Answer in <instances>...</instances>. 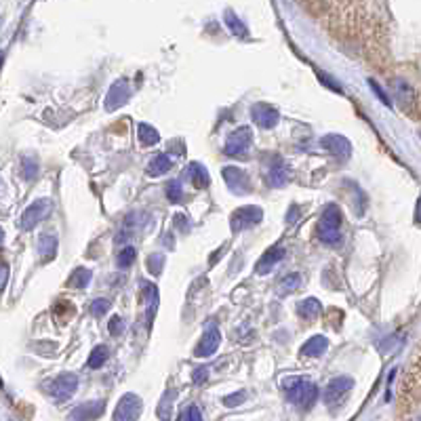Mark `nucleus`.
<instances>
[{
	"instance_id": "f257e3e1",
	"label": "nucleus",
	"mask_w": 421,
	"mask_h": 421,
	"mask_svg": "<svg viewBox=\"0 0 421 421\" xmlns=\"http://www.w3.org/2000/svg\"><path fill=\"white\" fill-rule=\"evenodd\" d=\"M283 390L287 394V398L297 404L299 409H310L316 398H319V388H316L312 382L303 379V377H287L283 379Z\"/></svg>"
},
{
	"instance_id": "f03ea898",
	"label": "nucleus",
	"mask_w": 421,
	"mask_h": 421,
	"mask_svg": "<svg viewBox=\"0 0 421 421\" xmlns=\"http://www.w3.org/2000/svg\"><path fill=\"white\" fill-rule=\"evenodd\" d=\"M341 210L337 204H327L321 222H319V236L325 244L337 247L341 242Z\"/></svg>"
},
{
	"instance_id": "7ed1b4c3",
	"label": "nucleus",
	"mask_w": 421,
	"mask_h": 421,
	"mask_svg": "<svg viewBox=\"0 0 421 421\" xmlns=\"http://www.w3.org/2000/svg\"><path fill=\"white\" fill-rule=\"evenodd\" d=\"M76 388H78V377L74 373H62L55 379H48L42 384V390L55 402H66L68 398H72Z\"/></svg>"
},
{
	"instance_id": "20e7f679",
	"label": "nucleus",
	"mask_w": 421,
	"mask_h": 421,
	"mask_svg": "<svg viewBox=\"0 0 421 421\" xmlns=\"http://www.w3.org/2000/svg\"><path fill=\"white\" fill-rule=\"evenodd\" d=\"M421 382H419V360L415 358L413 362V371L411 375H406L402 390H400V409L406 413H402V417H409V409H419V396H421Z\"/></svg>"
},
{
	"instance_id": "39448f33",
	"label": "nucleus",
	"mask_w": 421,
	"mask_h": 421,
	"mask_svg": "<svg viewBox=\"0 0 421 421\" xmlns=\"http://www.w3.org/2000/svg\"><path fill=\"white\" fill-rule=\"evenodd\" d=\"M251 141H253V133L249 127H240L234 133H230L228 141H226V156L232 158H247L249 150H251Z\"/></svg>"
},
{
	"instance_id": "423d86ee",
	"label": "nucleus",
	"mask_w": 421,
	"mask_h": 421,
	"mask_svg": "<svg viewBox=\"0 0 421 421\" xmlns=\"http://www.w3.org/2000/svg\"><path fill=\"white\" fill-rule=\"evenodd\" d=\"M261 220H263V210L259 206H240L232 213L230 226H232V232L236 234V232H242V230L257 226Z\"/></svg>"
},
{
	"instance_id": "0eeeda50",
	"label": "nucleus",
	"mask_w": 421,
	"mask_h": 421,
	"mask_svg": "<svg viewBox=\"0 0 421 421\" xmlns=\"http://www.w3.org/2000/svg\"><path fill=\"white\" fill-rule=\"evenodd\" d=\"M352 386H354V382H352L350 377H343V375L331 379L329 386L325 388V394H323V396H325V402H327L329 406L341 404V402L346 400V396L350 394Z\"/></svg>"
},
{
	"instance_id": "6e6552de",
	"label": "nucleus",
	"mask_w": 421,
	"mask_h": 421,
	"mask_svg": "<svg viewBox=\"0 0 421 421\" xmlns=\"http://www.w3.org/2000/svg\"><path fill=\"white\" fill-rule=\"evenodd\" d=\"M251 116H253L255 125L261 127V129H274L278 125V120H280V114H278V110L274 108V105L263 103V101L253 105Z\"/></svg>"
},
{
	"instance_id": "1a4fd4ad",
	"label": "nucleus",
	"mask_w": 421,
	"mask_h": 421,
	"mask_svg": "<svg viewBox=\"0 0 421 421\" xmlns=\"http://www.w3.org/2000/svg\"><path fill=\"white\" fill-rule=\"evenodd\" d=\"M321 145H323L333 158H337V161H341V163H346L348 158L352 156V145H350V141H348L343 135H337V133L325 135V137L321 139Z\"/></svg>"
},
{
	"instance_id": "9d476101",
	"label": "nucleus",
	"mask_w": 421,
	"mask_h": 421,
	"mask_svg": "<svg viewBox=\"0 0 421 421\" xmlns=\"http://www.w3.org/2000/svg\"><path fill=\"white\" fill-rule=\"evenodd\" d=\"M51 213V200L48 198H40L36 202H32L26 213L21 215V228L24 230H32L36 224H40L46 215Z\"/></svg>"
},
{
	"instance_id": "9b49d317",
	"label": "nucleus",
	"mask_w": 421,
	"mask_h": 421,
	"mask_svg": "<svg viewBox=\"0 0 421 421\" xmlns=\"http://www.w3.org/2000/svg\"><path fill=\"white\" fill-rule=\"evenodd\" d=\"M222 173H224L226 186H228L234 194H249V192H251V179H249V175H247L244 169H238V167H224Z\"/></svg>"
},
{
	"instance_id": "f8f14e48",
	"label": "nucleus",
	"mask_w": 421,
	"mask_h": 421,
	"mask_svg": "<svg viewBox=\"0 0 421 421\" xmlns=\"http://www.w3.org/2000/svg\"><path fill=\"white\" fill-rule=\"evenodd\" d=\"M141 415V398L137 394H125L118 400V406L114 411V419L118 421H133Z\"/></svg>"
},
{
	"instance_id": "ddd939ff",
	"label": "nucleus",
	"mask_w": 421,
	"mask_h": 421,
	"mask_svg": "<svg viewBox=\"0 0 421 421\" xmlns=\"http://www.w3.org/2000/svg\"><path fill=\"white\" fill-rule=\"evenodd\" d=\"M129 97H131L129 82L127 80H116L108 91V97H105V110H108V112L118 110L120 105H125L129 101Z\"/></svg>"
},
{
	"instance_id": "4468645a",
	"label": "nucleus",
	"mask_w": 421,
	"mask_h": 421,
	"mask_svg": "<svg viewBox=\"0 0 421 421\" xmlns=\"http://www.w3.org/2000/svg\"><path fill=\"white\" fill-rule=\"evenodd\" d=\"M220 341H222V333H220L215 327H210V329L202 335L200 343L196 346L194 356H198V358L213 356V354L217 352V348H220Z\"/></svg>"
},
{
	"instance_id": "2eb2a0df",
	"label": "nucleus",
	"mask_w": 421,
	"mask_h": 421,
	"mask_svg": "<svg viewBox=\"0 0 421 421\" xmlns=\"http://www.w3.org/2000/svg\"><path fill=\"white\" fill-rule=\"evenodd\" d=\"M268 181L274 188H283L289 181V167L280 156H270V167H268Z\"/></svg>"
},
{
	"instance_id": "dca6fc26",
	"label": "nucleus",
	"mask_w": 421,
	"mask_h": 421,
	"mask_svg": "<svg viewBox=\"0 0 421 421\" xmlns=\"http://www.w3.org/2000/svg\"><path fill=\"white\" fill-rule=\"evenodd\" d=\"M285 255H287V251H285L283 247H272V249H268L266 255H263V257L257 261L255 272H257V274H268V272H272V268H276V263L283 261Z\"/></svg>"
},
{
	"instance_id": "f3484780",
	"label": "nucleus",
	"mask_w": 421,
	"mask_h": 421,
	"mask_svg": "<svg viewBox=\"0 0 421 421\" xmlns=\"http://www.w3.org/2000/svg\"><path fill=\"white\" fill-rule=\"evenodd\" d=\"M329 348V339L325 335H314L312 339H307L303 346H301V356L303 358H319L323 356V352Z\"/></svg>"
},
{
	"instance_id": "a211bd4d",
	"label": "nucleus",
	"mask_w": 421,
	"mask_h": 421,
	"mask_svg": "<svg viewBox=\"0 0 421 421\" xmlns=\"http://www.w3.org/2000/svg\"><path fill=\"white\" fill-rule=\"evenodd\" d=\"M103 402L101 400H93V402H82V404H78L72 413H70V417L72 419H97L101 413H103Z\"/></svg>"
},
{
	"instance_id": "6ab92c4d",
	"label": "nucleus",
	"mask_w": 421,
	"mask_h": 421,
	"mask_svg": "<svg viewBox=\"0 0 421 421\" xmlns=\"http://www.w3.org/2000/svg\"><path fill=\"white\" fill-rule=\"evenodd\" d=\"M321 312H323V305H321V301H319V299H314V297L303 299V301H299V303H297V314L301 316V319H305V321H314V319H319Z\"/></svg>"
},
{
	"instance_id": "aec40b11",
	"label": "nucleus",
	"mask_w": 421,
	"mask_h": 421,
	"mask_svg": "<svg viewBox=\"0 0 421 421\" xmlns=\"http://www.w3.org/2000/svg\"><path fill=\"white\" fill-rule=\"evenodd\" d=\"M186 175L190 177V181H192V186L196 190H202V188L208 186V173L200 163H190L188 169H186Z\"/></svg>"
},
{
	"instance_id": "412c9836",
	"label": "nucleus",
	"mask_w": 421,
	"mask_h": 421,
	"mask_svg": "<svg viewBox=\"0 0 421 421\" xmlns=\"http://www.w3.org/2000/svg\"><path fill=\"white\" fill-rule=\"evenodd\" d=\"M143 299H145V321H147V327H152V321L158 310V289L154 285H145Z\"/></svg>"
},
{
	"instance_id": "4be33fe9",
	"label": "nucleus",
	"mask_w": 421,
	"mask_h": 421,
	"mask_svg": "<svg viewBox=\"0 0 421 421\" xmlns=\"http://www.w3.org/2000/svg\"><path fill=\"white\" fill-rule=\"evenodd\" d=\"M38 253H40L42 261H51L57 253V238L51 234H42L38 240Z\"/></svg>"
},
{
	"instance_id": "5701e85b",
	"label": "nucleus",
	"mask_w": 421,
	"mask_h": 421,
	"mask_svg": "<svg viewBox=\"0 0 421 421\" xmlns=\"http://www.w3.org/2000/svg\"><path fill=\"white\" fill-rule=\"evenodd\" d=\"M171 169V158L167 154H156L152 158V163L147 165V173L158 177V175H165Z\"/></svg>"
},
{
	"instance_id": "b1692460",
	"label": "nucleus",
	"mask_w": 421,
	"mask_h": 421,
	"mask_svg": "<svg viewBox=\"0 0 421 421\" xmlns=\"http://www.w3.org/2000/svg\"><path fill=\"white\" fill-rule=\"evenodd\" d=\"M396 95H398V99L402 101V105H404V112H406V108L409 105H413V108H417V97H415V91L406 84V82H402V80H396Z\"/></svg>"
},
{
	"instance_id": "393cba45",
	"label": "nucleus",
	"mask_w": 421,
	"mask_h": 421,
	"mask_svg": "<svg viewBox=\"0 0 421 421\" xmlns=\"http://www.w3.org/2000/svg\"><path fill=\"white\" fill-rule=\"evenodd\" d=\"M137 135H139V141L143 145H154V143L161 141V133H158L152 125H145V123L137 125Z\"/></svg>"
},
{
	"instance_id": "a878e982",
	"label": "nucleus",
	"mask_w": 421,
	"mask_h": 421,
	"mask_svg": "<svg viewBox=\"0 0 421 421\" xmlns=\"http://www.w3.org/2000/svg\"><path fill=\"white\" fill-rule=\"evenodd\" d=\"M108 356H110V350L105 348V346H97V348H93L91 356H89V360H87L89 368H99V366H103V362L108 360Z\"/></svg>"
},
{
	"instance_id": "bb28decb",
	"label": "nucleus",
	"mask_w": 421,
	"mask_h": 421,
	"mask_svg": "<svg viewBox=\"0 0 421 421\" xmlns=\"http://www.w3.org/2000/svg\"><path fill=\"white\" fill-rule=\"evenodd\" d=\"M226 24H228V28L232 30L234 36H238V38H247V36H249L247 26H244L232 11H226Z\"/></svg>"
},
{
	"instance_id": "cd10ccee",
	"label": "nucleus",
	"mask_w": 421,
	"mask_h": 421,
	"mask_svg": "<svg viewBox=\"0 0 421 421\" xmlns=\"http://www.w3.org/2000/svg\"><path fill=\"white\" fill-rule=\"evenodd\" d=\"M91 278H93V274H91V270H84V268H78L72 276H70V287H74V289H84L89 283H91Z\"/></svg>"
},
{
	"instance_id": "c85d7f7f",
	"label": "nucleus",
	"mask_w": 421,
	"mask_h": 421,
	"mask_svg": "<svg viewBox=\"0 0 421 421\" xmlns=\"http://www.w3.org/2000/svg\"><path fill=\"white\" fill-rule=\"evenodd\" d=\"M299 283H301L299 274H289V276H285V278L280 280L278 289H280V293L285 295V293H291V291H295V289L299 287Z\"/></svg>"
},
{
	"instance_id": "c756f323",
	"label": "nucleus",
	"mask_w": 421,
	"mask_h": 421,
	"mask_svg": "<svg viewBox=\"0 0 421 421\" xmlns=\"http://www.w3.org/2000/svg\"><path fill=\"white\" fill-rule=\"evenodd\" d=\"M177 419L179 421H200L202 419V413L198 411V406L196 404H188V406H183V411L177 415Z\"/></svg>"
},
{
	"instance_id": "7c9ffc66",
	"label": "nucleus",
	"mask_w": 421,
	"mask_h": 421,
	"mask_svg": "<svg viewBox=\"0 0 421 421\" xmlns=\"http://www.w3.org/2000/svg\"><path fill=\"white\" fill-rule=\"evenodd\" d=\"M167 196H169L171 202H181V198H183V188H181V183H179V181H169V183H167Z\"/></svg>"
},
{
	"instance_id": "2f4dec72",
	"label": "nucleus",
	"mask_w": 421,
	"mask_h": 421,
	"mask_svg": "<svg viewBox=\"0 0 421 421\" xmlns=\"http://www.w3.org/2000/svg\"><path fill=\"white\" fill-rule=\"evenodd\" d=\"M135 255H137V251H135L133 247H127V249L120 253V257H118V266H120V268H129L131 263L135 261Z\"/></svg>"
},
{
	"instance_id": "473e14b6",
	"label": "nucleus",
	"mask_w": 421,
	"mask_h": 421,
	"mask_svg": "<svg viewBox=\"0 0 421 421\" xmlns=\"http://www.w3.org/2000/svg\"><path fill=\"white\" fill-rule=\"evenodd\" d=\"M108 310H110V301L108 299H95L93 305H91V312H93V316H97V319H99V316H103Z\"/></svg>"
},
{
	"instance_id": "72a5a7b5",
	"label": "nucleus",
	"mask_w": 421,
	"mask_h": 421,
	"mask_svg": "<svg viewBox=\"0 0 421 421\" xmlns=\"http://www.w3.org/2000/svg\"><path fill=\"white\" fill-rule=\"evenodd\" d=\"M38 175V165L32 158H24V177L26 179H34Z\"/></svg>"
},
{
	"instance_id": "f704fd0d",
	"label": "nucleus",
	"mask_w": 421,
	"mask_h": 421,
	"mask_svg": "<svg viewBox=\"0 0 421 421\" xmlns=\"http://www.w3.org/2000/svg\"><path fill=\"white\" fill-rule=\"evenodd\" d=\"M163 263H165L163 255H154V257H150V259H147V268H150V272H152V274H161V270H163Z\"/></svg>"
},
{
	"instance_id": "c9c22d12",
	"label": "nucleus",
	"mask_w": 421,
	"mask_h": 421,
	"mask_svg": "<svg viewBox=\"0 0 421 421\" xmlns=\"http://www.w3.org/2000/svg\"><path fill=\"white\" fill-rule=\"evenodd\" d=\"M244 400H247V394H244V392H240V394L236 392V394L226 396V398H224V404H226V406H230V409H234V406L242 404Z\"/></svg>"
},
{
	"instance_id": "e433bc0d",
	"label": "nucleus",
	"mask_w": 421,
	"mask_h": 421,
	"mask_svg": "<svg viewBox=\"0 0 421 421\" xmlns=\"http://www.w3.org/2000/svg\"><path fill=\"white\" fill-rule=\"evenodd\" d=\"M208 373H210V371H208V366H198L196 371H194V375H192L194 384H198V386L204 384V382L208 379Z\"/></svg>"
},
{
	"instance_id": "4c0bfd02",
	"label": "nucleus",
	"mask_w": 421,
	"mask_h": 421,
	"mask_svg": "<svg viewBox=\"0 0 421 421\" xmlns=\"http://www.w3.org/2000/svg\"><path fill=\"white\" fill-rule=\"evenodd\" d=\"M368 84H371V89L375 91V95H377V97L382 99V103H384V105H388V108H390V105H392V101H390V97H388V95H386V93L382 91V87H379V84H377V82H375L373 78L368 80Z\"/></svg>"
},
{
	"instance_id": "58836bf2",
	"label": "nucleus",
	"mask_w": 421,
	"mask_h": 421,
	"mask_svg": "<svg viewBox=\"0 0 421 421\" xmlns=\"http://www.w3.org/2000/svg\"><path fill=\"white\" fill-rule=\"evenodd\" d=\"M108 329H110L112 335H120L125 331V323H123L120 316H114V319L110 321V325H108Z\"/></svg>"
},
{
	"instance_id": "ea45409f",
	"label": "nucleus",
	"mask_w": 421,
	"mask_h": 421,
	"mask_svg": "<svg viewBox=\"0 0 421 421\" xmlns=\"http://www.w3.org/2000/svg\"><path fill=\"white\" fill-rule=\"evenodd\" d=\"M7 280H9V268L5 266V263H0V291L5 289Z\"/></svg>"
},
{
	"instance_id": "a19ab883",
	"label": "nucleus",
	"mask_w": 421,
	"mask_h": 421,
	"mask_svg": "<svg viewBox=\"0 0 421 421\" xmlns=\"http://www.w3.org/2000/svg\"><path fill=\"white\" fill-rule=\"evenodd\" d=\"M3 242H5V232L0 230V247H3Z\"/></svg>"
},
{
	"instance_id": "79ce46f5",
	"label": "nucleus",
	"mask_w": 421,
	"mask_h": 421,
	"mask_svg": "<svg viewBox=\"0 0 421 421\" xmlns=\"http://www.w3.org/2000/svg\"><path fill=\"white\" fill-rule=\"evenodd\" d=\"M0 64H3V53H0Z\"/></svg>"
}]
</instances>
